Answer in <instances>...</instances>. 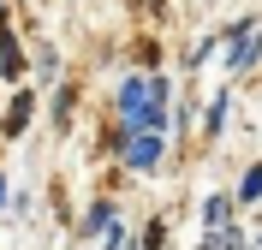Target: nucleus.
Instances as JSON below:
<instances>
[{
  "mask_svg": "<svg viewBox=\"0 0 262 250\" xmlns=\"http://www.w3.org/2000/svg\"><path fill=\"white\" fill-rule=\"evenodd\" d=\"M173 83L167 72H125L114 83V131H167Z\"/></svg>",
  "mask_w": 262,
  "mask_h": 250,
  "instance_id": "nucleus-1",
  "label": "nucleus"
},
{
  "mask_svg": "<svg viewBox=\"0 0 262 250\" xmlns=\"http://www.w3.org/2000/svg\"><path fill=\"white\" fill-rule=\"evenodd\" d=\"M107 143H114L119 167H131V173H161L167 161V131H107Z\"/></svg>",
  "mask_w": 262,
  "mask_h": 250,
  "instance_id": "nucleus-2",
  "label": "nucleus"
},
{
  "mask_svg": "<svg viewBox=\"0 0 262 250\" xmlns=\"http://www.w3.org/2000/svg\"><path fill=\"white\" fill-rule=\"evenodd\" d=\"M24 42H18V30H12V6L0 0V83H24Z\"/></svg>",
  "mask_w": 262,
  "mask_h": 250,
  "instance_id": "nucleus-3",
  "label": "nucleus"
},
{
  "mask_svg": "<svg viewBox=\"0 0 262 250\" xmlns=\"http://www.w3.org/2000/svg\"><path fill=\"white\" fill-rule=\"evenodd\" d=\"M221 66H227L232 78H245V72L262 66V12H256V24H250L238 42H227V60H221Z\"/></svg>",
  "mask_w": 262,
  "mask_h": 250,
  "instance_id": "nucleus-4",
  "label": "nucleus"
},
{
  "mask_svg": "<svg viewBox=\"0 0 262 250\" xmlns=\"http://www.w3.org/2000/svg\"><path fill=\"white\" fill-rule=\"evenodd\" d=\"M30 119H36V89H24V83H18L12 101H6V113H0V137H6V143H18V137L30 131Z\"/></svg>",
  "mask_w": 262,
  "mask_h": 250,
  "instance_id": "nucleus-5",
  "label": "nucleus"
},
{
  "mask_svg": "<svg viewBox=\"0 0 262 250\" xmlns=\"http://www.w3.org/2000/svg\"><path fill=\"white\" fill-rule=\"evenodd\" d=\"M227 113H232V89H214L209 107H203V137H221V131H227Z\"/></svg>",
  "mask_w": 262,
  "mask_h": 250,
  "instance_id": "nucleus-6",
  "label": "nucleus"
},
{
  "mask_svg": "<svg viewBox=\"0 0 262 250\" xmlns=\"http://www.w3.org/2000/svg\"><path fill=\"white\" fill-rule=\"evenodd\" d=\"M114 220H119V202L96 197V202H90V215H83V226H78V233H83V238H101L107 226H114Z\"/></svg>",
  "mask_w": 262,
  "mask_h": 250,
  "instance_id": "nucleus-7",
  "label": "nucleus"
},
{
  "mask_svg": "<svg viewBox=\"0 0 262 250\" xmlns=\"http://www.w3.org/2000/svg\"><path fill=\"white\" fill-rule=\"evenodd\" d=\"M60 66H66V60H60V48H54V42H42V48L24 60V72H36L42 83H60Z\"/></svg>",
  "mask_w": 262,
  "mask_h": 250,
  "instance_id": "nucleus-8",
  "label": "nucleus"
},
{
  "mask_svg": "<svg viewBox=\"0 0 262 250\" xmlns=\"http://www.w3.org/2000/svg\"><path fill=\"white\" fill-rule=\"evenodd\" d=\"M232 209H238V202H232V191H214V197H203V226H227L232 220Z\"/></svg>",
  "mask_w": 262,
  "mask_h": 250,
  "instance_id": "nucleus-9",
  "label": "nucleus"
},
{
  "mask_svg": "<svg viewBox=\"0 0 262 250\" xmlns=\"http://www.w3.org/2000/svg\"><path fill=\"white\" fill-rule=\"evenodd\" d=\"M48 107H54V113H48L54 125H72V107H78V89H72V83L60 78V83H54V101H48Z\"/></svg>",
  "mask_w": 262,
  "mask_h": 250,
  "instance_id": "nucleus-10",
  "label": "nucleus"
},
{
  "mask_svg": "<svg viewBox=\"0 0 262 250\" xmlns=\"http://www.w3.org/2000/svg\"><path fill=\"white\" fill-rule=\"evenodd\" d=\"M256 197H262V161H250L245 179H238V191H232V202H238V209H250Z\"/></svg>",
  "mask_w": 262,
  "mask_h": 250,
  "instance_id": "nucleus-11",
  "label": "nucleus"
},
{
  "mask_svg": "<svg viewBox=\"0 0 262 250\" xmlns=\"http://www.w3.org/2000/svg\"><path fill=\"white\" fill-rule=\"evenodd\" d=\"M214 54H221V30H214V36H203V42H191V54H185V66H191V72H203V66L214 60Z\"/></svg>",
  "mask_w": 262,
  "mask_h": 250,
  "instance_id": "nucleus-12",
  "label": "nucleus"
},
{
  "mask_svg": "<svg viewBox=\"0 0 262 250\" xmlns=\"http://www.w3.org/2000/svg\"><path fill=\"white\" fill-rule=\"evenodd\" d=\"M131 60H137V66H143V72H155V66H161V42H149V36H143V42H137V54H131Z\"/></svg>",
  "mask_w": 262,
  "mask_h": 250,
  "instance_id": "nucleus-13",
  "label": "nucleus"
},
{
  "mask_svg": "<svg viewBox=\"0 0 262 250\" xmlns=\"http://www.w3.org/2000/svg\"><path fill=\"white\" fill-rule=\"evenodd\" d=\"M161 238H167V226H161V220H149V226H143V250H161Z\"/></svg>",
  "mask_w": 262,
  "mask_h": 250,
  "instance_id": "nucleus-14",
  "label": "nucleus"
},
{
  "mask_svg": "<svg viewBox=\"0 0 262 250\" xmlns=\"http://www.w3.org/2000/svg\"><path fill=\"white\" fill-rule=\"evenodd\" d=\"M137 6H143L149 18H161V12H167V0H137Z\"/></svg>",
  "mask_w": 262,
  "mask_h": 250,
  "instance_id": "nucleus-15",
  "label": "nucleus"
},
{
  "mask_svg": "<svg viewBox=\"0 0 262 250\" xmlns=\"http://www.w3.org/2000/svg\"><path fill=\"white\" fill-rule=\"evenodd\" d=\"M0 202H6V173H0Z\"/></svg>",
  "mask_w": 262,
  "mask_h": 250,
  "instance_id": "nucleus-16",
  "label": "nucleus"
}]
</instances>
